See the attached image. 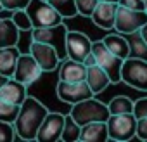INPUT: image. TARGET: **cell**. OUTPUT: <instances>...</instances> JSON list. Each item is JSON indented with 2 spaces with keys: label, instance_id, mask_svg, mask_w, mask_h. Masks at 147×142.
Listing matches in <instances>:
<instances>
[{
  "label": "cell",
  "instance_id": "836d02e7",
  "mask_svg": "<svg viewBox=\"0 0 147 142\" xmlns=\"http://www.w3.org/2000/svg\"><path fill=\"white\" fill-rule=\"evenodd\" d=\"M83 62H85V66H87V68H88V66H94V64H97V61H95V55H94V52H90V54H88V55L85 57V61H83Z\"/></svg>",
  "mask_w": 147,
  "mask_h": 142
},
{
  "label": "cell",
  "instance_id": "ba28073f",
  "mask_svg": "<svg viewBox=\"0 0 147 142\" xmlns=\"http://www.w3.org/2000/svg\"><path fill=\"white\" fill-rule=\"evenodd\" d=\"M144 24H147V11H135V9H128L118 4L116 21H114V30L118 33L126 35V33L140 30Z\"/></svg>",
  "mask_w": 147,
  "mask_h": 142
},
{
  "label": "cell",
  "instance_id": "83f0119b",
  "mask_svg": "<svg viewBox=\"0 0 147 142\" xmlns=\"http://www.w3.org/2000/svg\"><path fill=\"white\" fill-rule=\"evenodd\" d=\"M97 5H99V0H76L78 14L83 16V18H92Z\"/></svg>",
  "mask_w": 147,
  "mask_h": 142
},
{
  "label": "cell",
  "instance_id": "1f68e13d",
  "mask_svg": "<svg viewBox=\"0 0 147 142\" xmlns=\"http://www.w3.org/2000/svg\"><path fill=\"white\" fill-rule=\"evenodd\" d=\"M119 5H125L135 11H145V0H119Z\"/></svg>",
  "mask_w": 147,
  "mask_h": 142
},
{
  "label": "cell",
  "instance_id": "f1b7e54d",
  "mask_svg": "<svg viewBox=\"0 0 147 142\" xmlns=\"http://www.w3.org/2000/svg\"><path fill=\"white\" fill-rule=\"evenodd\" d=\"M16 137V130L12 123L0 121V142H11Z\"/></svg>",
  "mask_w": 147,
  "mask_h": 142
},
{
  "label": "cell",
  "instance_id": "e0dca14e",
  "mask_svg": "<svg viewBox=\"0 0 147 142\" xmlns=\"http://www.w3.org/2000/svg\"><path fill=\"white\" fill-rule=\"evenodd\" d=\"M87 83H88V87L92 89L94 94H100L113 82H111L109 75L106 73V71L99 64H94V66H88L87 68Z\"/></svg>",
  "mask_w": 147,
  "mask_h": 142
},
{
  "label": "cell",
  "instance_id": "9c48e42d",
  "mask_svg": "<svg viewBox=\"0 0 147 142\" xmlns=\"http://www.w3.org/2000/svg\"><path fill=\"white\" fill-rule=\"evenodd\" d=\"M55 94H57L59 101L67 102L71 106L95 95L92 92V89L88 87L87 80H83V82H62V80H59L57 87H55Z\"/></svg>",
  "mask_w": 147,
  "mask_h": 142
},
{
  "label": "cell",
  "instance_id": "4316f807",
  "mask_svg": "<svg viewBox=\"0 0 147 142\" xmlns=\"http://www.w3.org/2000/svg\"><path fill=\"white\" fill-rule=\"evenodd\" d=\"M12 21L19 28V31H31L33 30V23H31V18L26 12V9L12 11Z\"/></svg>",
  "mask_w": 147,
  "mask_h": 142
},
{
  "label": "cell",
  "instance_id": "d4e9b609",
  "mask_svg": "<svg viewBox=\"0 0 147 142\" xmlns=\"http://www.w3.org/2000/svg\"><path fill=\"white\" fill-rule=\"evenodd\" d=\"M111 114H125V113H133V101L126 95H116L111 99L107 104Z\"/></svg>",
  "mask_w": 147,
  "mask_h": 142
},
{
  "label": "cell",
  "instance_id": "484cf974",
  "mask_svg": "<svg viewBox=\"0 0 147 142\" xmlns=\"http://www.w3.org/2000/svg\"><path fill=\"white\" fill-rule=\"evenodd\" d=\"M19 109H21L19 104L0 99V121H7V123L14 125V121H16V118L19 114Z\"/></svg>",
  "mask_w": 147,
  "mask_h": 142
},
{
  "label": "cell",
  "instance_id": "7402d4cb",
  "mask_svg": "<svg viewBox=\"0 0 147 142\" xmlns=\"http://www.w3.org/2000/svg\"><path fill=\"white\" fill-rule=\"evenodd\" d=\"M125 38L128 40V45H130V57H137V59H145L147 61V42L144 40L140 30L126 33Z\"/></svg>",
  "mask_w": 147,
  "mask_h": 142
},
{
  "label": "cell",
  "instance_id": "52a82bcc",
  "mask_svg": "<svg viewBox=\"0 0 147 142\" xmlns=\"http://www.w3.org/2000/svg\"><path fill=\"white\" fill-rule=\"evenodd\" d=\"M121 82L137 90H147V61L137 57L125 59L121 69Z\"/></svg>",
  "mask_w": 147,
  "mask_h": 142
},
{
  "label": "cell",
  "instance_id": "277c9868",
  "mask_svg": "<svg viewBox=\"0 0 147 142\" xmlns=\"http://www.w3.org/2000/svg\"><path fill=\"white\" fill-rule=\"evenodd\" d=\"M67 28L64 23L55 24V26H49V28H33L31 33V40L36 42H43L49 43L52 47H55L61 61L67 57V50H66V38H67Z\"/></svg>",
  "mask_w": 147,
  "mask_h": 142
},
{
  "label": "cell",
  "instance_id": "30bf717a",
  "mask_svg": "<svg viewBox=\"0 0 147 142\" xmlns=\"http://www.w3.org/2000/svg\"><path fill=\"white\" fill-rule=\"evenodd\" d=\"M45 71L42 69V66L36 62V59L28 52V54H21L19 59H18V64H16V69H14V75L12 78L24 83V85H31L35 83Z\"/></svg>",
  "mask_w": 147,
  "mask_h": 142
},
{
  "label": "cell",
  "instance_id": "2e32d148",
  "mask_svg": "<svg viewBox=\"0 0 147 142\" xmlns=\"http://www.w3.org/2000/svg\"><path fill=\"white\" fill-rule=\"evenodd\" d=\"M26 87H28V85H24V83H21V82H18V80H14V78H9L2 87H0V99L21 106V104L24 102V99L28 97Z\"/></svg>",
  "mask_w": 147,
  "mask_h": 142
},
{
  "label": "cell",
  "instance_id": "ffe728a7",
  "mask_svg": "<svg viewBox=\"0 0 147 142\" xmlns=\"http://www.w3.org/2000/svg\"><path fill=\"white\" fill-rule=\"evenodd\" d=\"M19 43V28L12 18H0V49Z\"/></svg>",
  "mask_w": 147,
  "mask_h": 142
},
{
  "label": "cell",
  "instance_id": "d590c367",
  "mask_svg": "<svg viewBox=\"0 0 147 142\" xmlns=\"http://www.w3.org/2000/svg\"><path fill=\"white\" fill-rule=\"evenodd\" d=\"M7 80H9V76H5V75H2V73H0V87H2V85L7 82Z\"/></svg>",
  "mask_w": 147,
  "mask_h": 142
},
{
  "label": "cell",
  "instance_id": "4fadbf2b",
  "mask_svg": "<svg viewBox=\"0 0 147 142\" xmlns=\"http://www.w3.org/2000/svg\"><path fill=\"white\" fill-rule=\"evenodd\" d=\"M30 54L36 59V62L42 66L43 71H54V69L61 64V57H59L55 47H52V45H49V43L31 40Z\"/></svg>",
  "mask_w": 147,
  "mask_h": 142
},
{
  "label": "cell",
  "instance_id": "8d00e7d4",
  "mask_svg": "<svg viewBox=\"0 0 147 142\" xmlns=\"http://www.w3.org/2000/svg\"><path fill=\"white\" fill-rule=\"evenodd\" d=\"M99 2H111V4H119V0H99Z\"/></svg>",
  "mask_w": 147,
  "mask_h": 142
},
{
  "label": "cell",
  "instance_id": "e575fe53",
  "mask_svg": "<svg viewBox=\"0 0 147 142\" xmlns=\"http://www.w3.org/2000/svg\"><path fill=\"white\" fill-rule=\"evenodd\" d=\"M140 33H142V37H144V40L147 42V24H144V26L140 28Z\"/></svg>",
  "mask_w": 147,
  "mask_h": 142
},
{
  "label": "cell",
  "instance_id": "5bb4252c",
  "mask_svg": "<svg viewBox=\"0 0 147 142\" xmlns=\"http://www.w3.org/2000/svg\"><path fill=\"white\" fill-rule=\"evenodd\" d=\"M59 80L62 82H83L87 80V66L82 61L62 59L59 64Z\"/></svg>",
  "mask_w": 147,
  "mask_h": 142
},
{
  "label": "cell",
  "instance_id": "44dd1931",
  "mask_svg": "<svg viewBox=\"0 0 147 142\" xmlns=\"http://www.w3.org/2000/svg\"><path fill=\"white\" fill-rule=\"evenodd\" d=\"M104 43L118 57H121V59H128L130 57V45H128V40L125 38V35L111 33V35L104 37Z\"/></svg>",
  "mask_w": 147,
  "mask_h": 142
},
{
  "label": "cell",
  "instance_id": "7a4b0ae2",
  "mask_svg": "<svg viewBox=\"0 0 147 142\" xmlns=\"http://www.w3.org/2000/svg\"><path fill=\"white\" fill-rule=\"evenodd\" d=\"M69 114L80 126H83V125L92 123V121H107L111 116V111H109L107 104H104L94 97H88L85 101L73 104Z\"/></svg>",
  "mask_w": 147,
  "mask_h": 142
},
{
  "label": "cell",
  "instance_id": "4dcf8cb0",
  "mask_svg": "<svg viewBox=\"0 0 147 142\" xmlns=\"http://www.w3.org/2000/svg\"><path fill=\"white\" fill-rule=\"evenodd\" d=\"M31 0H2L5 11H18V9H26Z\"/></svg>",
  "mask_w": 147,
  "mask_h": 142
},
{
  "label": "cell",
  "instance_id": "8992f818",
  "mask_svg": "<svg viewBox=\"0 0 147 142\" xmlns=\"http://www.w3.org/2000/svg\"><path fill=\"white\" fill-rule=\"evenodd\" d=\"M107 123L109 139L118 142H126L137 137V118L133 113L125 114H111Z\"/></svg>",
  "mask_w": 147,
  "mask_h": 142
},
{
  "label": "cell",
  "instance_id": "d6986e66",
  "mask_svg": "<svg viewBox=\"0 0 147 142\" xmlns=\"http://www.w3.org/2000/svg\"><path fill=\"white\" fill-rule=\"evenodd\" d=\"M21 52H19V45H12V47H4L0 49V73L12 78L14 69L18 64Z\"/></svg>",
  "mask_w": 147,
  "mask_h": 142
},
{
  "label": "cell",
  "instance_id": "9a60e30c",
  "mask_svg": "<svg viewBox=\"0 0 147 142\" xmlns=\"http://www.w3.org/2000/svg\"><path fill=\"white\" fill-rule=\"evenodd\" d=\"M116 7L118 4L111 2H99L92 14V23L102 30H114V21H116Z\"/></svg>",
  "mask_w": 147,
  "mask_h": 142
},
{
  "label": "cell",
  "instance_id": "f35d334b",
  "mask_svg": "<svg viewBox=\"0 0 147 142\" xmlns=\"http://www.w3.org/2000/svg\"><path fill=\"white\" fill-rule=\"evenodd\" d=\"M145 11H147V0H145Z\"/></svg>",
  "mask_w": 147,
  "mask_h": 142
},
{
  "label": "cell",
  "instance_id": "f546056e",
  "mask_svg": "<svg viewBox=\"0 0 147 142\" xmlns=\"http://www.w3.org/2000/svg\"><path fill=\"white\" fill-rule=\"evenodd\" d=\"M133 114L137 120L147 118V97H140V99L133 101Z\"/></svg>",
  "mask_w": 147,
  "mask_h": 142
},
{
  "label": "cell",
  "instance_id": "cb8c5ba5",
  "mask_svg": "<svg viewBox=\"0 0 147 142\" xmlns=\"http://www.w3.org/2000/svg\"><path fill=\"white\" fill-rule=\"evenodd\" d=\"M82 135V126L71 118V114H66V123H64V130L61 135V140L64 142H76L80 140Z\"/></svg>",
  "mask_w": 147,
  "mask_h": 142
},
{
  "label": "cell",
  "instance_id": "603a6c76",
  "mask_svg": "<svg viewBox=\"0 0 147 142\" xmlns=\"http://www.w3.org/2000/svg\"><path fill=\"white\" fill-rule=\"evenodd\" d=\"M47 2L64 18V19H71L78 14L76 9V0H47Z\"/></svg>",
  "mask_w": 147,
  "mask_h": 142
},
{
  "label": "cell",
  "instance_id": "ac0fdd59",
  "mask_svg": "<svg viewBox=\"0 0 147 142\" xmlns=\"http://www.w3.org/2000/svg\"><path fill=\"white\" fill-rule=\"evenodd\" d=\"M109 139V130L106 121H92L82 126V142H106Z\"/></svg>",
  "mask_w": 147,
  "mask_h": 142
},
{
  "label": "cell",
  "instance_id": "74e56055",
  "mask_svg": "<svg viewBox=\"0 0 147 142\" xmlns=\"http://www.w3.org/2000/svg\"><path fill=\"white\" fill-rule=\"evenodd\" d=\"M0 11H4V4H2V0H0Z\"/></svg>",
  "mask_w": 147,
  "mask_h": 142
},
{
  "label": "cell",
  "instance_id": "7c38bea8",
  "mask_svg": "<svg viewBox=\"0 0 147 142\" xmlns=\"http://www.w3.org/2000/svg\"><path fill=\"white\" fill-rule=\"evenodd\" d=\"M92 45L94 42L82 31H67V38H66V50H67V57L75 59V61H85V57L92 52Z\"/></svg>",
  "mask_w": 147,
  "mask_h": 142
},
{
  "label": "cell",
  "instance_id": "6da1fadb",
  "mask_svg": "<svg viewBox=\"0 0 147 142\" xmlns=\"http://www.w3.org/2000/svg\"><path fill=\"white\" fill-rule=\"evenodd\" d=\"M49 114V109L35 97H26L14 121L16 135L23 140H36V133Z\"/></svg>",
  "mask_w": 147,
  "mask_h": 142
},
{
  "label": "cell",
  "instance_id": "d6a6232c",
  "mask_svg": "<svg viewBox=\"0 0 147 142\" xmlns=\"http://www.w3.org/2000/svg\"><path fill=\"white\" fill-rule=\"evenodd\" d=\"M137 137L140 140H147V118L137 120Z\"/></svg>",
  "mask_w": 147,
  "mask_h": 142
},
{
  "label": "cell",
  "instance_id": "3957f363",
  "mask_svg": "<svg viewBox=\"0 0 147 142\" xmlns=\"http://www.w3.org/2000/svg\"><path fill=\"white\" fill-rule=\"evenodd\" d=\"M92 52H94V55H95L97 64L109 75L111 82H113V83H119V82H121V69H123L125 59H121V57H118L116 54H113V52L106 47L104 40L94 42Z\"/></svg>",
  "mask_w": 147,
  "mask_h": 142
},
{
  "label": "cell",
  "instance_id": "8fae6325",
  "mask_svg": "<svg viewBox=\"0 0 147 142\" xmlns=\"http://www.w3.org/2000/svg\"><path fill=\"white\" fill-rule=\"evenodd\" d=\"M64 123H66V114L61 113H49L36 133V140L38 142H55L61 140L62 130H64Z\"/></svg>",
  "mask_w": 147,
  "mask_h": 142
},
{
  "label": "cell",
  "instance_id": "5b68a950",
  "mask_svg": "<svg viewBox=\"0 0 147 142\" xmlns=\"http://www.w3.org/2000/svg\"><path fill=\"white\" fill-rule=\"evenodd\" d=\"M26 12L31 18L33 28H49L61 24L64 18L47 2V0H31L26 7Z\"/></svg>",
  "mask_w": 147,
  "mask_h": 142
}]
</instances>
